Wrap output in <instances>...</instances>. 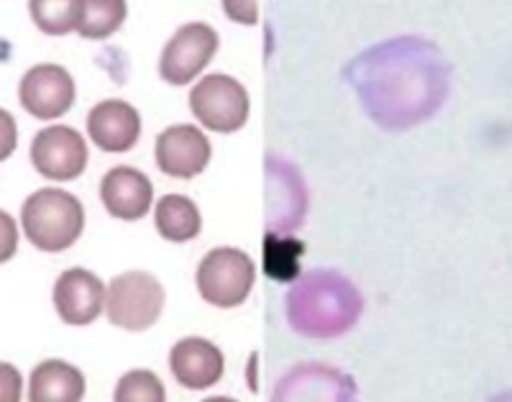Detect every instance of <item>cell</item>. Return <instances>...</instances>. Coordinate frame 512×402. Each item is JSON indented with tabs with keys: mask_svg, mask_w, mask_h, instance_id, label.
I'll use <instances>...</instances> for the list:
<instances>
[{
	"mask_svg": "<svg viewBox=\"0 0 512 402\" xmlns=\"http://www.w3.org/2000/svg\"><path fill=\"white\" fill-rule=\"evenodd\" d=\"M287 321L305 338L346 336L364 313L359 287L336 269L300 274L287 292Z\"/></svg>",
	"mask_w": 512,
	"mask_h": 402,
	"instance_id": "1",
	"label": "cell"
},
{
	"mask_svg": "<svg viewBox=\"0 0 512 402\" xmlns=\"http://www.w3.org/2000/svg\"><path fill=\"white\" fill-rule=\"evenodd\" d=\"M21 228L31 246L59 254L77 244L85 231V208L80 200L59 187H41L21 208Z\"/></svg>",
	"mask_w": 512,
	"mask_h": 402,
	"instance_id": "2",
	"label": "cell"
},
{
	"mask_svg": "<svg viewBox=\"0 0 512 402\" xmlns=\"http://www.w3.org/2000/svg\"><path fill=\"white\" fill-rule=\"evenodd\" d=\"M162 310L164 287L154 274L131 269L105 287V315L121 331H149L162 318Z\"/></svg>",
	"mask_w": 512,
	"mask_h": 402,
	"instance_id": "3",
	"label": "cell"
},
{
	"mask_svg": "<svg viewBox=\"0 0 512 402\" xmlns=\"http://www.w3.org/2000/svg\"><path fill=\"white\" fill-rule=\"evenodd\" d=\"M254 259L233 246H218L208 251L195 272L200 298L213 308H239L254 290Z\"/></svg>",
	"mask_w": 512,
	"mask_h": 402,
	"instance_id": "4",
	"label": "cell"
},
{
	"mask_svg": "<svg viewBox=\"0 0 512 402\" xmlns=\"http://www.w3.org/2000/svg\"><path fill=\"white\" fill-rule=\"evenodd\" d=\"M187 103L195 121L216 134H236L249 121V93L236 77L223 75V72L200 77L190 90Z\"/></svg>",
	"mask_w": 512,
	"mask_h": 402,
	"instance_id": "5",
	"label": "cell"
},
{
	"mask_svg": "<svg viewBox=\"0 0 512 402\" xmlns=\"http://www.w3.org/2000/svg\"><path fill=\"white\" fill-rule=\"evenodd\" d=\"M221 47V36L205 21H190L180 26L164 44L159 57V77L175 88H185L203 75Z\"/></svg>",
	"mask_w": 512,
	"mask_h": 402,
	"instance_id": "6",
	"label": "cell"
},
{
	"mask_svg": "<svg viewBox=\"0 0 512 402\" xmlns=\"http://www.w3.org/2000/svg\"><path fill=\"white\" fill-rule=\"evenodd\" d=\"M31 164L41 177L54 182H70L88 169V141L72 126H47L31 141Z\"/></svg>",
	"mask_w": 512,
	"mask_h": 402,
	"instance_id": "7",
	"label": "cell"
},
{
	"mask_svg": "<svg viewBox=\"0 0 512 402\" xmlns=\"http://www.w3.org/2000/svg\"><path fill=\"white\" fill-rule=\"evenodd\" d=\"M272 402H356V382L331 364H297L274 385Z\"/></svg>",
	"mask_w": 512,
	"mask_h": 402,
	"instance_id": "8",
	"label": "cell"
},
{
	"mask_svg": "<svg viewBox=\"0 0 512 402\" xmlns=\"http://www.w3.org/2000/svg\"><path fill=\"white\" fill-rule=\"evenodd\" d=\"M18 100L24 111L39 121H54L70 111L77 100V85L62 65H36L21 77Z\"/></svg>",
	"mask_w": 512,
	"mask_h": 402,
	"instance_id": "9",
	"label": "cell"
},
{
	"mask_svg": "<svg viewBox=\"0 0 512 402\" xmlns=\"http://www.w3.org/2000/svg\"><path fill=\"white\" fill-rule=\"evenodd\" d=\"M210 157H213L210 139L203 129L192 123L169 126L157 136V144H154L157 167L167 177H177V180L198 177L210 164Z\"/></svg>",
	"mask_w": 512,
	"mask_h": 402,
	"instance_id": "10",
	"label": "cell"
},
{
	"mask_svg": "<svg viewBox=\"0 0 512 402\" xmlns=\"http://www.w3.org/2000/svg\"><path fill=\"white\" fill-rule=\"evenodd\" d=\"M52 300L67 326H90L105 310V285L90 269L72 267L57 277Z\"/></svg>",
	"mask_w": 512,
	"mask_h": 402,
	"instance_id": "11",
	"label": "cell"
},
{
	"mask_svg": "<svg viewBox=\"0 0 512 402\" xmlns=\"http://www.w3.org/2000/svg\"><path fill=\"white\" fill-rule=\"evenodd\" d=\"M169 372L187 390H210L221 382L226 359L208 338L187 336L169 349Z\"/></svg>",
	"mask_w": 512,
	"mask_h": 402,
	"instance_id": "12",
	"label": "cell"
},
{
	"mask_svg": "<svg viewBox=\"0 0 512 402\" xmlns=\"http://www.w3.org/2000/svg\"><path fill=\"white\" fill-rule=\"evenodd\" d=\"M88 136L108 154L131 152L141 139V116L126 100H100L88 113Z\"/></svg>",
	"mask_w": 512,
	"mask_h": 402,
	"instance_id": "13",
	"label": "cell"
},
{
	"mask_svg": "<svg viewBox=\"0 0 512 402\" xmlns=\"http://www.w3.org/2000/svg\"><path fill=\"white\" fill-rule=\"evenodd\" d=\"M100 200L113 218L121 221H141L154 205L152 180L136 167H113L100 182Z\"/></svg>",
	"mask_w": 512,
	"mask_h": 402,
	"instance_id": "14",
	"label": "cell"
},
{
	"mask_svg": "<svg viewBox=\"0 0 512 402\" xmlns=\"http://www.w3.org/2000/svg\"><path fill=\"white\" fill-rule=\"evenodd\" d=\"M305 210H308V195H305L303 180L292 167L282 162L269 167V190H267V231L277 236H290L292 231L303 226Z\"/></svg>",
	"mask_w": 512,
	"mask_h": 402,
	"instance_id": "15",
	"label": "cell"
},
{
	"mask_svg": "<svg viewBox=\"0 0 512 402\" xmlns=\"http://www.w3.org/2000/svg\"><path fill=\"white\" fill-rule=\"evenodd\" d=\"M85 374L64 359H47L29 377V402H82Z\"/></svg>",
	"mask_w": 512,
	"mask_h": 402,
	"instance_id": "16",
	"label": "cell"
},
{
	"mask_svg": "<svg viewBox=\"0 0 512 402\" xmlns=\"http://www.w3.org/2000/svg\"><path fill=\"white\" fill-rule=\"evenodd\" d=\"M154 226L162 239L185 244L200 234L203 218H200V208L195 205V200H190L187 195H164L154 208Z\"/></svg>",
	"mask_w": 512,
	"mask_h": 402,
	"instance_id": "17",
	"label": "cell"
},
{
	"mask_svg": "<svg viewBox=\"0 0 512 402\" xmlns=\"http://www.w3.org/2000/svg\"><path fill=\"white\" fill-rule=\"evenodd\" d=\"M126 16V0H82V18L77 34L82 39L103 41L121 29Z\"/></svg>",
	"mask_w": 512,
	"mask_h": 402,
	"instance_id": "18",
	"label": "cell"
},
{
	"mask_svg": "<svg viewBox=\"0 0 512 402\" xmlns=\"http://www.w3.org/2000/svg\"><path fill=\"white\" fill-rule=\"evenodd\" d=\"M29 13L41 34L64 36L80 29L82 0H29Z\"/></svg>",
	"mask_w": 512,
	"mask_h": 402,
	"instance_id": "19",
	"label": "cell"
},
{
	"mask_svg": "<svg viewBox=\"0 0 512 402\" xmlns=\"http://www.w3.org/2000/svg\"><path fill=\"white\" fill-rule=\"evenodd\" d=\"M300 254L303 244L292 236H267L264 246V269L272 280L277 282H295L300 277Z\"/></svg>",
	"mask_w": 512,
	"mask_h": 402,
	"instance_id": "20",
	"label": "cell"
},
{
	"mask_svg": "<svg viewBox=\"0 0 512 402\" xmlns=\"http://www.w3.org/2000/svg\"><path fill=\"white\" fill-rule=\"evenodd\" d=\"M113 402H167V390L149 369H131L116 382Z\"/></svg>",
	"mask_w": 512,
	"mask_h": 402,
	"instance_id": "21",
	"label": "cell"
},
{
	"mask_svg": "<svg viewBox=\"0 0 512 402\" xmlns=\"http://www.w3.org/2000/svg\"><path fill=\"white\" fill-rule=\"evenodd\" d=\"M24 397V377L13 364L0 362V402H21Z\"/></svg>",
	"mask_w": 512,
	"mask_h": 402,
	"instance_id": "22",
	"label": "cell"
},
{
	"mask_svg": "<svg viewBox=\"0 0 512 402\" xmlns=\"http://www.w3.org/2000/svg\"><path fill=\"white\" fill-rule=\"evenodd\" d=\"M221 6L233 24L254 26L259 21V0H221Z\"/></svg>",
	"mask_w": 512,
	"mask_h": 402,
	"instance_id": "23",
	"label": "cell"
},
{
	"mask_svg": "<svg viewBox=\"0 0 512 402\" xmlns=\"http://www.w3.org/2000/svg\"><path fill=\"white\" fill-rule=\"evenodd\" d=\"M18 251V223L13 221L11 213L0 210V264L13 259Z\"/></svg>",
	"mask_w": 512,
	"mask_h": 402,
	"instance_id": "24",
	"label": "cell"
},
{
	"mask_svg": "<svg viewBox=\"0 0 512 402\" xmlns=\"http://www.w3.org/2000/svg\"><path fill=\"white\" fill-rule=\"evenodd\" d=\"M16 146H18L16 118H13L6 108H0V162H6V159L16 152Z\"/></svg>",
	"mask_w": 512,
	"mask_h": 402,
	"instance_id": "25",
	"label": "cell"
},
{
	"mask_svg": "<svg viewBox=\"0 0 512 402\" xmlns=\"http://www.w3.org/2000/svg\"><path fill=\"white\" fill-rule=\"evenodd\" d=\"M489 402H512V390L510 392H502V395H497V397H492V400Z\"/></svg>",
	"mask_w": 512,
	"mask_h": 402,
	"instance_id": "26",
	"label": "cell"
},
{
	"mask_svg": "<svg viewBox=\"0 0 512 402\" xmlns=\"http://www.w3.org/2000/svg\"><path fill=\"white\" fill-rule=\"evenodd\" d=\"M203 402H239V400H233V397H208V400Z\"/></svg>",
	"mask_w": 512,
	"mask_h": 402,
	"instance_id": "27",
	"label": "cell"
}]
</instances>
